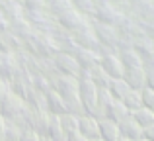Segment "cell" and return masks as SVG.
Segmentation results:
<instances>
[{"label": "cell", "instance_id": "cell-16", "mask_svg": "<svg viewBox=\"0 0 154 141\" xmlns=\"http://www.w3.org/2000/svg\"><path fill=\"white\" fill-rule=\"evenodd\" d=\"M127 114H131V112H129L127 106L117 98H111V102L105 104V118H111V120H115V122H119V120H123Z\"/></svg>", "mask_w": 154, "mask_h": 141}, {"label": "cell", "instance_id": "cell-28", "mask_svg": "<svg viewBox=\"0 0 154 141\" xmlns=\"http://www.w3.org/2000/svg\"><path fill=\"white\" fill-rule=\"evenodd\" d=\"M20 135H22V127H18L16 123L8 122L6 133H4V141H20Z\"/></svg>", "mask_w": 154, "mask_h": 141}, {"label": "cell", "instance_id": "cell-3", "mask_svg": "<svg viewBox=\"0 0 154 141\" xmlns=\"http://www.w3.org/2000/svg\"><path fill=\"white\" fill-rule=\"evenodd\" d=\"M57 22H59V26L63 27V30H66L68 34H72V31H76V30H80V27L88 26V24H90V18L78 14L76 10H72V8H70V10H66L64 14H60L59 18H57Z\"/></svg>", "mask_w": 154, "mask_h": 141}, {"label": "cell", "instance_id": "cell-32", "mask_svg": "<svg viewBox=\"0 0 154 141\" xmlns=\"http://www.w3.org/2000/svg\"><path fill=\"white\" fill-rule=\"evenodd\" d=\"M143 137L154 141V123H150V126H146V127L143 130Z\"/></svg>", "mask_w": 154, "mask_h": 141}, {"label": "cell", "instance_id": "cell-14", "mask_svg": "<svg viewBox=\"0 0 154 141\" xmlns=\"http://www.w3.org/2000/svg\"><path fill=\"white\" fill-rule=\"evenodd\" d=\"M119 55V61L123 65V69H140L143 67V57L139 55V51H135L133 47H127V49H121L117 51Z\"/></svg>", "mask_w": 154, "mask_h": 141}, {"label": "cell", "instance_id": "cell-39", "mask_svg": "<svg viewBox=\"0 0 154 141\" xmlns=\"http://www.w3.org/2000/svg\"><path fill=\"white\" fill-rule=\"evenodd\" d=\"M90 141H103L102 137H96V139H90Z\"/></svg>", "mask_w": 154, "mask_h": 141}, {"label": "cell", "instance_id": "cell-6", "mask_svg": "<svg viewBox=\"0 0 154 141\" xmlns=\"http://www.w3.org/2000/svg\"><path fill=\"white\" fill-rule=\"evenodd\" d=\"M76 92H78V98L82 100L84 108L98 102V84H94L90 79L78 76V90Z\"/></svg>", "mask_w": 154, "mask_h": 141}, {"label": "cell", "instance_id": "cell-23", "mask_svg": "<svg viewBox=\"0 0 154 141\" xmlns=\"http://www.w3.org/2000/svg\"><path fill=\"white\" fill-rule=\"evenodd\" d=\"M78 118L80 116L64 112V114L59 116V123H60V127H63L66 133H74V131H78Z\"/></svg>", "mask_w": 154, "mask_h": 141}, {"label": "cell", "instance_id": "cell-10", "mask_svg": "<svg viewBox=\"0 0 154 141\" xmlns=\"http://www.w3.org/2000/svg\"><path fill=\"white\" fill-rule=\"evenodd\" d=\"M78 76L90 79L92 82L98 84V86H107V84H109V76H107V72L103 71V67L100 65V63L88 67V69H80V75H78Z\"/></svg>", "mask_w": 154, "mask_h": 141}, {"label": "cell", "instance_id": "cell-21", "mask_svg": "<svg viewBox=\"0 0 154 141\" xmlns=\"http://www.w3.org/2000/svg\"><path fill=\"white\" fill-rule=\"evenodd\" d=\"M47 135L53 139V141H66L68 137V133L60 127V123H59V116H53L51 114V118H49V130H47Z\"/></svg>", "mask_w": 154, "mask_h": 141}, {"label": "cell", "instance_id": "cell-4", "mask_svg": "<svg viewBox=\"0 0 154 141\" xmlns=\"http://www.w3.org/2000/svg\"><path fill=\"white\" fill-rule=\"evenodd\" d=\"M70 35H72V41H74L80 49H92V51H98L100 49V43H98V39H96L94 31H92V20H90L88 26H84V27H80V30L72 31Z\"/></svg>", "mask_w": 154, "mask_h": 141}, {"label": "cell", "instance_id": "cell-5", "mask_svg": "<svg viewBox=\"0 0 154 141\" xmlns=\"http://www.w3.org/2000/svg\"><path fill=\"white\" fill-rule=\"evenodd\" d=\"M100 65L103 67V71L107 72L109 79H121L123 76V65L119 61V55L117 51H107V53H102L100 55Z\"/></svg>", "mask_w": 154, "mask_h": 141}, {"label": "cell", "instance_id": "cell-33", "mask_svg": "<svg viewBox=\"0 0 154 141\" xmlns=\"http://www.w3.org/2000/svg\"><path fill=\"white\" fill-rule=\"evenodd\" d=\"M6 127H8V120L0 114V141H4V133H6Z\"/></svg>", "mask_w": 154, "mask_h": 141}, {"label": "cell", "instance_id": "cell-25", "mask_svg": "<svg viewBox=\"0 0 154 141\" xmlns=\"http://www.w3.org/2000/svg\"><path fill=\"white\" fill-rule=\"evenodd\" d=\"M121 102L127 106V110L129 112H133V110H137V108H140L143 106V94H140V90H129L127 92V96H125Z\"/></svg>", "mask_w": 154, "mask_h": 141}, {"label": "cell", "instance_id": "cell-38", "mask_svg": "<svg viewBox=\"0 0 154 141\" xmlns=\"http://www.w3.org/2000/svg\"><path fill=\"white\" fill-rule=\"evenodd\" d=\"M137 141H150V139H146V137H140V139H137Z\"/></svg>", "mask_w": 154, "mask_h": 141}, {"label": "cell", "instance_id": "cell-22", "mask_svg": "<svg viewBox=\"0 0 154 141\" xmlns=\"http://www.w3.org/2000/svg\"><path fill=\"white\" fill-rule=\"evenodd\" d=\"M131 116L143 126V130L146 126H150V123H154V110H150V108H146V106H140V108H137V110H133Z\"/></svg>", "mask_w": 154, "mask_h": 141}, {"label": "cell", "instance_id": "cell-29", "mask_svg": "<svg viewBox=\"0 0 154 141\" xmlns=\"http://www.w3.org/2000/svg\"><path fill=\"white\" fill-rule=\"evenodd\" d=\"M140 94H143V106H146V108H150V110H154V88L144 86L143 90H140Z\"/></svg>", "mask_w": 154, "mask_h": 141}, {"label": "cell", "instance_id": "cell-35", "mask_svg": "<svg viewBox=\"0 0 154 141\" xmlns=\"http://www.w3.org/2000/svg\"><path fill=\"white\" fill-rule=\"evenodd\" d=\"M143 2H146V0H131L133 6H139V4H143Z\"/></svg>", "mask_w": 154, "mask_h": 141}, {"label": "cell", "instance_id": "cell-40", "mask_svg": "<svg viewBox=\"0 0 154 141\" xmlns=\"http://www.w3.org/2000/svg\"><path fill=\"white\" fill-rule=\"evenodd\" d=\"M16 2H20V4H22V2H23V0H16Z\"/></svg>", "mask_w": 154, "mask_h": 141}, {"label": "cell", "instance_id": "cell-41", "mask_svg": "<svg viewBox=\"0 0 154 141\" xmlns=\"http://www.w3.org/2000/svg\"><path fill=\"white\" fill-rule=\"evenodd\" d=\"M47 2H51V0H45V4H47Z\"/></svg>", "mask_w": 154, "mask_h": 141}, {"label": "cell", "instance_id": "cell-8", "mask_svg": "<svg viewBox=\"0 0 154 141\" xmlns=\"http://www.w3.org/2000/svg\"><path fill=\"white\" fill-rule=\"evenodd\" d=\"M78 131L86 139H96L100 137V120H96L94 116L84 114L78 118Z\"/></svg>", "mask_w": 154, "mask_h": 141}, {"label": "cell", "instance_id": "cell-13", "mask_svg": "<svg viewBox=\"0 0 154 141\" xmlns=\"http://www.w3.org/2000/svg\"><path fill=\"white\" fill-rule=\"evenodd\" d=\"M100 137L103 141H117L121 137L119 123L111 118H102L100 120Z\"/></svg>", "mask_w": 154, "mask_h": 141}, {"label": "cell", "instance_id": "cell-2", "mask_svg": "<svg viewBox=\"0 0 154 141\" xmlns=\"http://www.w3.org/2000/svg\"><path fill=\"white\" fill-rule=\"evenodd\" d=\"M53 67H55V71L59 75H70V76L80 75L78 61L68 51H57V53H53Z\"/></svg>", "mask_w": 154, "mask_h": 141}, {"label": "cell", "instance_id": "cell-36", "mask_svg": "<svg viewBox=\"0 0 154 141\" xmlns=\"http://www.w3.org/2000/svg\"><path fill=\"white\" fill-rule=\"evenodd\" d=\"M39 141H53L49 135H41V137H39Z\"/></svg>", "mask_w": 154, "mask_h": 141}, {"label": "cell", "instance_id": "cell-1", "mask_svg": "<svg viewBox=\"0 0 154 141\" xmlns=\"http://www.w3.org/2000/svg\"><path fill=\"white\" fill-rule=\"evenodd\" d=\"M92 31H94L96 39L102 47H107V49L115 51L117 41H119V31L115 30V26H109V24H102L92 20Z\"/></svg>", "mask_w": 154, "mask_h": 141}, {"label": "cell", "instance_id": "cell-27", "mask_svg": "<svg viewBox=\"0 0 154 141\" xmlns=\"http://www.w3.org/2000/svg\"><path fill=\"white\" fill-rule=\"evenodd\" d=\"M107 4L117 10L119 14H133V4L131 0H107Z\"/></svg>", "mask_w": 154, "mask_h": 141}, {"label": "cell", "instance_id": "cell-7", "mask_svg": "<svg viewBox=\"0 0 154 141\" xmlns=\"http://www.w3.org/2000/svg\"><path fill=\"white\" fill-rule=\"evenodd\" d=\"M53 90H57L60 96H70V94H78V76H70V75H57V79L53 80Z\"/></svg>", "mask_w": 154, "mask_h": 141}, {"label": "cell", "instance_id": "cell-26", "mask_svg": "<svg viewBox=\"0 0 154 141\" xmlns=\"http://www.w3.org/2000/svg\"><path fill=\"white\" fill-rule=\"evenodd\" d=\"M47 8H49V12L55 18H59L60 14H64L66 10H70L72 4L70 0H51V2H47Z\"/></svg>", "mask_w": 154, "mask_h": 141}, {"label": "cell", "instance_id": "cell-15", "mask_svg": "<svg viewBox=\"0 0 154 141\" xmlns=\"http://www.w3.org/2000/svg\"><path fill=\"white\" fill-rule=\"evenodd\" d=\"M133 49L139 51V55L143 59L150 57V55H154V39L143 31V34L135 35V39H133Z\"/></svg>", "mask_w": 154, "mask_h": 141}, {"label": "cell", "instance_id": "cell-18", "mask_svg": "<svg viewBox=\"0 0 154 141\" xmlns=\"http://www.w3.org/2000/svg\"><path fill=\"white\" fill-rule=\"evenodd\" d=\"M74 57L76 61H78L80 69H88V67L96 65V63H100V53L98 51H92V49H76L74 51Z\"/></svg>", "mask_w": 154, "mask_h": 141}, {"label": "cell", "instance_id": "cell-9", "mask_svg": "<svg viewBox=\"0 0 154 141\" xmlns=\"http://www.w3.org/2000/svg\"><path fill=\"white\" fill-rule=\"evenodd\" d=\"M117 123H119V131H121L123 137H131V139H140L143 137V126H140L131 114H127Z\"/></svg>", "mask_w": 154, "mask_h": 141}, {"label": "cell", "instance_id": "cell-37", "mask_svg": "<svg viewBox=\"0 0 154 141\" xmlns=\"http://www.w3.org/2000/svg\"><path fill=\"white\" fill-rule=\"evenodd\" d=\"M117 141H137V139H131V137H123V135H121V137L117 139Z\"/></svg>", "mask_w": 154, "mask_h": 141}, {"label": "cell", "instance_id": "cell-31", "mask_svg": "<svg viewBox=\"0 0 154 141\" xmlns=\"http://www.w3.org/2000/svg\"><path fill=\"white\" fill-rule=\"evenodd\" d=\"M39 137H41V135H39L35 130H31V127H23L22 135H20V141H39Z\"/></svg>", "mask_w": 154, "mask_h": 141}, {"label": "cell", "instance_id": "cell-17", "mask_svg": "<svg viewBox=\"0 0 154 141\" xmlns=\"http://www.w3.org/2000/svg\"><path fill=\"white\" fill-rule=\"evenodd\" d=\"M92 18H94L96 22H102V24H109V26H113V24H115V20L119 18V12L113 10L109 4H105V6H96L94 16H92Z\"/></svg>", "mask_w": 154, "mask_h": 141}, {"label": "cell", "instance_id": "cell-12", "mask_svg": "<svg viewBox=\"0 0 154 141\" xmlns=\"http://www.w3.org/2000/svg\"><path fill=\"white\" fill-rule=\"evenodd\" d=\"M45 110L49 112V114L53 116H60V114H64V100H63V96L59 94L57 90H53V88H49V90L45 92Z\"/></svg>", "mask_w": 154, "mask_h": 141}, {"label": "cell", "instance_id": "cell-11", "mask_svg": "<svg viewBox=\"0 0 154 141\" xmlns=\"http://www.w3.org/2000/svg\"><path fill=\"white\" fill-rule=\"evenodd\" d=\"M123 80L129 84V88L133 90H143L146 86V71L140 69H127L123 72Z\"/></svg>", "mask_w": 154, "mask_h": 141}, {"label": "cell", "instance_id": "cell-19", "mask_svg": "<svg viewBox=\"0 0 154 141\" xmlns=\"http://www.w3.org/2000/svg\"><path fill=\"white\" fill-rule=\"evenodd\" d=\"M107 90H109V94H111L113 98L123 100L125 96H127V92L131 90V88H129V84L125 82V80H123V76H121V79H109Z\"/></svg>", "mask_w": 154, "mask_h": 141}, {"label": "cell", "instance_id": "cell-24", "mask_svg": "<svg viewBox=\"0 0 154 141\" xmlns=\"http://www.w3.org/2000/svg\"><path fill=\"white\" fill-rule=\"evenodd\" d=\"M70 4H72V10H76L78 14L86 16V18L94 16V10H96L94 0H70Z\"/></svg>", "mask_w": 154, "mask_h": 141}, {"label": "cell", "instance_id": "cell-30", "mask_svg": "<svg viewBox=\"0 0 154 141\" xmlns=\"http://www.w3.org/2000/svg\"><path fill=\"white\" fill-rule=\"evenodd\" d=\"M22 6H23V12L43 10V8H45V0H23Z\"/></svg>", "mask_w": 154, "mask_h": 141}, {"label": "cell", "instance_id": "cell-20", "mask_svg": "<svg viewBox=\"0 0 154 141\" xmlns=\"http://www.w3.org/2000/svg\"><path fill=\"white\" fill-rule=\"evenodd\" d=\"M64 100V110L68 114H74V116H84L86 114V108H84L82 100L78 98V94H70V96H63Z\"/></svg>", "mask_w": 154, "mask_h": 141}, {"label": "cell", "instance_id": "cell-34", "mask_svg": "<svg viewBox=\"0 0 154 141\" xmlns=\"http://www.w3.org/2000/svg\"><path fill=\"white\" fill-rule=\"evenodd\" d=\"M66 141H90V139H86L82 133H80V131H74V133H68Z\"/></svg>", "mask_w": 154, "mask_h": 141}]
</instances>
